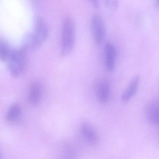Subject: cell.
I'll return each instance as SVG.
<instances>
[{
  "mask_svg": "<svg viewBox=\"0 0 159 159\" xmlns=\"http://www.w3.org/2000/svg\"><path fill=\"white\" fill-rule=\"evenodd\" d=\"M76 40V26L71 17L65 18L62 27L61 54L63 57L69 54L73 50Z\"/></svg>",
  "mask_w": 159,
  "mask_h": 159,
  "instance_id": "1",
  "label": "cell"
},
{
  "mask_svg": "<svg viewBox=\"0 0 159 159\" xmlns=\"http://www.w3.org/2000/svg\"><path fill=\"white\" fill-rule=\"evenodd\" d=\"M27 50L23 46L13 50L8 60V68L11 76L15 78L20 77L25 70L27 66Z\"/></svg>",
  "mask_w": 159,
  "mask_h": 159,
  "instance_id": "2",
  "label": "cell"
},
{
  "mask_svg": "<svg viewBox=\"0 0 159 159\" xmlns=\"http://www.w3.org/2000/svg\"><path fill=\"white\" fill-rule=\"evenodd\" d=\"M91 27L96 43L97 45H100L104 41L106 34L105 24L101 16L98 15H95L93 16Z\"/></svg>",
  "mask_w": 159,
  "mask_h": 159,
  "instance_id": "3",
  "label": "cell"
},
{
  "mask_svg": "<svg viewBox=\"0 0 159 159\" xmlns=\"http://www.w3.org/2000/svg\"><path fill=\"white\" fill-rule=\"evenodd\" d=\"M35 39L41 46L49 36L48 27L42 18L37 16L34 19V31L32 33Z\"/></svg>",
  "mask_w": 159,
  "mask_h": 159,
  "instance_id": "4",
  "label": "cell"
},
{
  "mask_svg": "<svg viewBox=\"0 0 159 159\" xmlns=\"http://www.w3.org/2000/svg\"><path fill=\"white\" fill-rule=\"evenodd\" d=\"M145 114L148 121L153 125L159 124V102L152 100L148 103L145 109Z\"/></svg>",
  "mask_w": 159,
  "mask_h": 159,
  "instance_id": "5",
  "label": "cell"
},
{
  "mask_svg": "<svg viewBox=\"0 0 159 159\" xmlns=\"http://www.w3.org/2000/svg\"><path fill=\"white\" fill-rule=\"evenodd\" d=\"M105 63L108 70L112 71L115 68L117 56V51L115 46L111 43H107L105 45Z\"/></svg>",
  "mask_w": 159,
  "mask_h": 159,
  "instance_id": "6",
  "label": "cell"
},
{
  "mask_svg": "<svg viewBox=\"0 0 159 159\" xmlns=\"http://www.w3.org/2000/svg\"><path fill=\"white\" fill-rule=\"evenodd\" d=\"M80 131L84 139L91 145L96 146L99 143V137L94 129L86 123H83Z\"/></svg>",
  "mask_w": 159,
  "mask_h": 159,
  "instance_id": "7",
  "label": "cell"
},
{
  "mask_svg": "<svg viewBox=\"0 0 159 159\" xmlns=\"http://www.w3.org/2000/svg\"><path fill=\"white\" fill-rule=\"evenodd\" d=\"M22 109L20 106L17 104H13L6 114V120L12 124H17L22 120Z\"/></svg>",
  "mask_w": 159,
  "mask_h": 159,
  "instance_id": "8",
  "label": "cell"
},
{
  "mask_svg": "<svg viewBox=\"0 0 159 159\" xmlns=\"http://www.w3.org/2000/svg\"><path fill=\"white\" fill-rule=\"evenodd\" d=\"M139 80L140 78L138 75H136L132 79L128 87L122 96V100L124 102L126 103L128 102L134 95L138 89Z\"/></svg>",
  "mask_w": 159,
  "mask_h": 159,
  "instance_id": "9",
  "label": "cell"
},
{
  "mask_svg": "<svg viewBox=\"0 0 159 159\" xmlns=\"http://www.w3.org/2000/svg\"><path fill=\"white\" fill-rule=\"evenodd\" d=\"M42 97V88L40 84L38 83H34L30 89L29 99L30 102L33 105L39 104Z\"/></svg>",
  "mask_w": 159,
  "mask_h": 159,
  "instance_id": "10",
  "label": "cell"
},
{
  "mask_svg": "<svg viewBox=\"0 0 159 159\" xmlns=\"http://www.w3.org/2000/svg\"><path fill=\"white\" fill-rule=\"evenodd\" d=\"M110 94V85L108 82L103 81L99 85L98 91V101L101 104H105L108 101Z\"/></svg>",
  "mask_w": 159,
  "mask_h": 159,
  "instance_id": "11",
  "label": "cell"
},
{
  "mask_svg": "<svg viewBox=\"0 0 159 159\" xmlns=\"http://www.w3.org/2000/svg\"><path fill=\"white\" fill-rule=\"evenodd\" d=\"M11 46L3 40L0 39V62H7L12 52Z\"/></svg>",
  "mask_w": 159,
  "mask_h": 159,
  "instance_id": "12",
  "label": "cell"
},
{
  "mask_svg": "<svg viewBox=\"0 0 159 159\" xmlns=\"http://www.w3.org/2000/svg\"><path fill=\"white\" fill-rule=\"evenodd\" d=\"M106 2L109 8L112 10L118 8L119 3L117 0H106Z\"/></svg>",
  "mask_w": 159,
  "mask_h": 159,
  "instance_id": "13",
  "label": "cell"
},
{
  "mask_svg": "<svg viewBox=\"0 0 159 159\" xmlns=\"http://www.w3.org/2000/svg\"><path fill=\"white\" fill-rule=\"evenodd\" d=\"M93 6L95 8H98V0H90Z\"/></svg>",
  "mask_w": 159,
  "mask_h": 159,
  "instance_id": "14",
  "label": "cell"
},
{
  "mask_svg": "<svg viewBox=\"0 0 159 159\" xmlns=\"http://www.w3.org/2000/svg\"><path fill=\"white\" fill-rule=\"evenodd\" d=\"M153 2H154V4L156 5L157 7H158L159 5V0H153Z\"/></svg>",
  "mask_w": 159,
  "mask_h": 159,
  "instance_id": "15",
  "label": "cell"
},
{
  "mask_svg": "<svg viewBox=\"0 0 159 159\" xmlns=\"http://www.w3.org/2000/svg\"><path fill=\"white\" fill-rule=\"evenodd\" d=\"M0 158H1V156H0Z\"/></svg>",
  "mask_w": 159,
  "mask_h": 159,
  "instance_id": "16",
  "label": "cell"
}]
</instances>
